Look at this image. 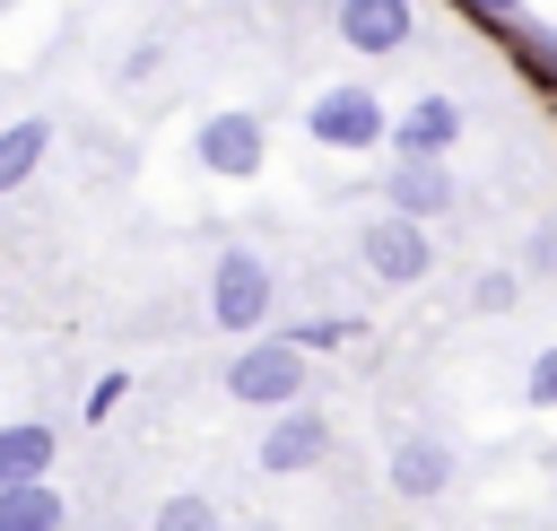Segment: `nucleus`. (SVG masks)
<instances>
[{"label": "nucleus", "mask_w": 557, "mask_h": 531, "mask_svg": "<svg viewBox=\"0 0 557 531\" xmlns=\"http://www.w3.org/2000/svg\"><path fill=\"white\" fill-rule=\"evenodd\" d=\"M444 9H453V17H470V26H479V35H487V44H496V35H505V26H522V17H531V9H522V0H444Z\"/></svg>", "instance_id": "obj_18"}, {"label": "nucleus", "mask_w": 557, "mask_h": 531, "mask_svg": "<svg viewBox=\"0 0 557 531\" xmlns=\"http://www.w3.org/2000/svg\"><path fill=\"white\" fill-rule=\"evenodd\" d=\"M305 383H313V357L278 331V339H235V357H226V400H244V409H296L305 400Z\"/></svg>", "instance_id": "obj_2"}, {"label": "nucleus", "mask_w": 557, "mask_h": 531, "mask_svg": "<svg viewBox=\"0 0 557 531\" xmlns=\"http://www.w3.org/2000/svg\"><path fill=\"white\" fill-rule=\"evenodd\" d=\"M522 409H557V339L522 366Z\"/></svg>", "instance_id": "obj_19"}, {"label": "nucleus", "mask_w": 557, "mask_h": 531, "mask_svg": "<svg viewBox=\"0 0 557 531\" xmlns=\"http://www.w3.org/2000/svg\"><path fill=\"white\" fill-rule=\"evenodd\" d=\"M453 139H461V96H444V87L409 96V104L392 113V131H383L392 165H444V157H453Z\"/></svg>", "instance_id": "obj_5"}, {"label": "nucleus", "mask_w": 557, "mask_h": 531, "mask_svg": "<svg viewBox=\"0 0 557 531\" xmlns=\"http://www.w3.org/2000/svg\"><path fill=\"white\" fill-rule=\"evenodd\" d=\"M270 313H278V270H270V252L226 244V252L209 261V322H218L226 339H261Z\"/></svg>", "instance_id": "obj_1"}, {"label": "nucleus", "mask_w": 557, "mask_h": 531, "mask_svg": "<svg viewBox=\"0 0 557 531\" xmlns=\"http://www.w3.org/2000/svg\"><path fill=\"white\" fill-rule=\"evenodd\" d=\"M453 200H461V192H453V165H392V174H383V209L409 218V226H435Z\"/></svg>", "instance_id": "obj_10"}, {"label": "nucleus", "mask_w": 557, "mask_h": 531, "mask_svg": "<svg viewBox=\"0 0 557 531\" xmlns=\"http://www.w3.org/2000/svg\"><path fill=\"white\" fill-rule=\"evenodd\" d=\"M331 453H339V427H331L322 409H305V400L278 409V418L261 427V444H252V461H261L270 479H305V470H322Z\"/></svg>", "instance_id": "obj_6"}, {"label": "nucleus", "mask_w": 557, "mask_h": 531, "mask_svg": "<svg viewBox=\"0 0 557 531\" xmlns=\"http://www.w3.org/2000/svg\"><path fill=\"white\" fill-rule=\"evenodd\" d=\"M122 392H131V374H122V366H113V374H96V392H87V409H78V418H113V409H122Z\"/></svg>", "instance_id": "obj_21"}, {"label": "nucleus", "mask_w": 557, "mask_h": 531, "mask_svg": "<svg viewBox=\"0 0 557 531\" xmlns=\"http://www.w3.org/2000/svg\"><path fill=\"white\" fill-rule=\"evenodd\" d=\"M522 305V270H479L470 279V313H513Z\"/></svg>", "instance_id": "obj_17"}, {"label": "nucleus", "mask_w": 557, "mask_h": 531, "mask_svg": "<svg viewBox=\"0 0 557 531\" xmlns=\"http://www.w3.org/2000/svg\"><path fill=\"white\" fill-rule=\"evenodd\" d=\"M357 261H366L383 287H418V279L435 270V235L383 209V218H366V226H357Z\"/></svg>", "instance_id": "obj_8"}, {"label": "nucleus", "mask_w": 557, "mask_h": 531, "mask_svg": "<svg viewBox=\"0 0 557 531\" xmlns=\"http://www.w3.org/2000/svg\"><path fill=\"white\" fill-rule=\"evenodd\" d=\"M0 531H70V496L52 479H17L0 487Z\"/></svg>", "instance_id": "obj_14"}, {"label": "nucleus", "mask_w": 557, "mask_h": 531, "mask_svg": "<svg viewBox=\"0 0 557 531\" xmlns=\"http://www.w3.org/2000/svg\"><path fill=\"white\" fill-rule=\"evenodd\" d=\"M287 339H296L305 357H322V348H348V339H357V313H313V322H287Z\"/></svg>", "instance_id": "obj_16"}, {"label": "nucleus", "mask_w": 557, "mask_h": 531, "mask_svg": "<svg viewBox=\"0 0 557 531\" xmlns=\"http://www.w3.org/2000/svg\"><path fill=\"white\" fill-rule=\"evenodd\" d=\"M383 131H392V113H383V96L366 78H331L305 104V139L331 148V157H366V148H383Z\"/></svg>", "instance_id": "obj_3"}, {"label": "nucleus", "mask_w": 557, "mask_h": 531, "mask_svg": "<svg viewBox=\"0 0 557 531\" xmlns=\"http://www.w3.org/2000/svg\"><path fill=\"white\" fill-rule=\"evenodd\" d=\"M331 35L357 61H392L418 44V0H331Z\"/></svg>", "instance_id": "obj_7"}, {"label": "nucleus", "mask_w": 557, "mask_h": 531, "mask_svg": "<svg viewBox=\"0 0 557 531\" xmlns=\"http://www.w3.org/2000/svg\"><path fill=\"white\" fill-rule=\"evenodd\" d=\"M44 157H52V122H44V113L0 122V192H26V183L44 174Z\"/></svg>", "instance_id": "obj_12"}, {"label": "nucleus", "mask_w": 557, "mask_h": 531, "mask_svg": "<svg viewBox=\"0 0 557 531\" xmlns=\"http://www.w3.org/2000/svg\"><path fill=\"white\" fill-rule=\"evenodd\" d=\"M52 461H61V427H44V418H0V487L52 479Z\"/></svg>", "instance_id": "obj_11"}, {"label": "nucleus", "mask_w": 557, "mask_h": 531, "mask_svg": "<svg viewBox=\"0 0 557 531\" xmlns=\"http://www.w3.org/2000/svg\"><path fill=\"white\" fill-rule=\"evenodd\" d=\"M522 279H557V218L531 226V244H522Z\"/></svg>", "instance_id": "obj_20"}, {"label": "nucleus", "mask_w": 557, "mask_h": 531, "mask_svg": "<svg viewBox=\"0 0 557 531\" xmlns=\"http://www.w3.org/2000/svg\"><path fill=\"white\" fill-rule=\"evenodd\" d=\"M496 52H505V61H513V70H522V78H531L548 104H557V26H548V17L505 26V35H496Z\"/></svg>", "instance_id": "obj_13"}, {"label": "nucleus", "mask_w": 557, "mask_h": 531, "mask_svg": "<svg viewBox=\"0 0 557 531\" xmlns=\"http://www.w3.org/2000/svg\"><path fill=\"white\" fill-rule=\"evenodd\" d=\"M244 531H287V522H244Z\"/></svg>", "instance_id": "obj_22"}, {"label": "nucleus", "mask_w": 557, "mask_h": 531, "mask_svg": "<svg viewBox=\"0 0 557 531\" xmlns=\"http://www.w3.org/2000/svg\"><path fill=\"white\" fill-rule=\"evenodd\" d=\"M383 479H392V496L435 505V496L453 487V444H444V435H400V444H392V461H383Z\"/></svg>", "instance_id": "obj_9"}, {"label": "nucleus", "mask_w": 557, "mask_h": 531, "mask_svg": "<svg viewBox=\"0 0 557 531\" xmlns=\"http://www.w3.org/2000/svg\"><path fill=\"white\" fill-rule=\"evenodd\" d=\"M548 479H557V461H548Z\"/></svg>", "instance_id": "obj_23"}, {"label": "nucleus", "mask_w": 557, "mask_h": 531, "mask_svg": "<svg viewBox=\"0 0 557 531\" xmlns=\"http://www.w3.org/2000/svg\"><path fill=\"white\" fill-rule=\"evenodd\" d=\"M148 531H226V514H218L200 487H174V496L148 514Z\"/></svg>", "instance_id": "obj_15"}, {"label": "nucleus", "mask_w": 557, "mask_h": 531, "mask_svg": "<svg viewBox=\"0 0 557 531\" xmlns=\"http://www.w3.org/2000/svg\"><path fill=\"white\" fill-rule=\"evenodd\" d=\"M191 157H200V174H209V183H252V174L270 165V122H261V113H244V104L200 113Z\"/></svg>", "instance_id": "obj_4"}]
</instances>
